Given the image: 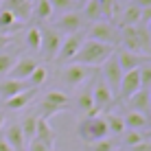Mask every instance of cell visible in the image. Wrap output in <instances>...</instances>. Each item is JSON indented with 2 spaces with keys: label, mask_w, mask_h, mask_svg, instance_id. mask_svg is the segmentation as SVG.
Segmentation results:
<instances>
[{
  "label": "cell",
  "mask_w": 151,
  "mask_h": 151,
  "mask_svg": "<svg viewBox=\"0 0 151 151\" xmlns=\"http://www.w3.org/2000/svg\"><path fill=\"white\" fill-rule=\"evenodd\" d=\"M114 53H116L114 46L101 44V42H94V40H86L72 61H75V64H81V66H88V68H96V66L105 64Z\"/></svg>",
  "instance_id": "cell-1"
},
{
  "label": "cell",
  "mask_w": 151,
  "mask_h": 151,
  "mask_svg": "<svg viewBox=\"0 0 151 151\" xmlns=\"http://www.w3.org/2000/svg\"><path fill=\"white\" fill-rule=\"evenodd\" d=\"M121 31V44L125 46V50H132V53H149L151 46V35L145 24H134V27H125L118 29Z\"/></svg>",
  "instance_id": "cell-2"
},
{
  "label": "cell",
  "mask_w": 151,
  "mask_h": 151,
  "mask_svg": "<svg viewBox=\"0 0 151 151\" xmlns=\"http://www.w3.org/2000/svg\"><path fill=\"white\" fill-rule=\"evenodd\" d=\"M79 136L86 145L99 142V140H105L110 136V129H107V123L103 118V114L99 116H86L79 123Z\"/></svg>",
  "instance_id": "cell-3"
},
{
  "label": "cell",
  "mask_w": 151,
  "mask_h": 151,
  "mask_svg": "<svg viewBox=\"0 0 151 151\" xmlns=\"http://www.w3.org/2000/svg\"><path fill=\"white\" fill-rule=\"evenodd\" d=\"M68 105H70V96L66 94V92H61V90H48L44 94V99H42V105H40V114H37V116L48 121L53 114L66 110Z\"/></svg>",
  "instance_id": "cell-4"
},
{
  "label": "cell",
  "mask_w": 151,
  "mask_h": 151,
  "mask_svg": "<svg viewBox=\"0 0 151 151\" xmlns=\"http://www.w3.org/2000/svg\"><path fill=\"white\" fill-rule=\"evenodd\" d=\"M88 37L94 42H101V44H107V46H116L121 42V31L110 20H99L88 29Z\"/></svg>",
  "instance_id": "cell-5"
},
{
  "label": "cell",
  "mask_w": 151,
  "mask_h": 151,
  "mask_svg": "<svg viewBox=\"0 0 151 151\" xmlns=\"http://www.w3.org/2000/svg\"><path fill=\"white\" fill-rule=\"evenodd\" d=\"M92 101H94V110H92L90 116H99V114H103L105 110H110L114 105V92L107 88V83L103 81L101 77L94 79V86H92Z\"/></svg>",
  "instance_id": "cell-6"
},
{
  "label": "cell",
  "mask_w": 151,
  "mask_h": 151,
  "mask_svg": "<svg viewBox=\"0 0 151 151\" xmlns=\"http://www.w3.org/2000/svg\"><path fill=\"white\" fill-rule=\"evenodd\" d=\"M92 75H94V68H88V66L70 61V64H66L64 70H61V81H64L68 88H79V86L90 81Z\"/></svg>",
  "instance_id": "cell-7"
},
{
  "label": "cell",
  "mask_w": 151,
  "mask_h": 151,
  "mask_svg": "<svg viewBox=\"0 0 151 151\" xmlns=\"http://www.w3.org/2000/svg\"><path fill=\"white\" fill-rule=\"evenodd\" d=\"M61 40H64V37H61L53 27H44V29H42V46H40V50H42V55H44L46 61L57 59Z\"/></svg>",
  "instance_id": "cell-8"
},
{
  "label": "cell",
  "mask_w": 151,
  "mask_h": 151,
  "mask_svg": "<svg viewBox=\"0 0 151 151\" xmlns=\"http://www.w3.org/2000/svg\"><path fill=\"white\" fill-rule=\"evenodd\" d=\"M86 42V33H72V35H66L61 40V46H59V53H57V61H64V64H70L75 59V55L79 53L81 44Z\"/></svg>",
  "instance_id": "cell-9"
},
{
  "label": "cell",
  "mask_w": 151,
  "mask_h": 151,
  "mask_svg": "<svg viewBox=\"0 0 151 151\" xmlns=\"http://www.w3.org/2000/svg\"><path fill=\"white\" fill-rule=\"evenodd\" d=\"M103 72H101V79L107 83V88L114 92V96L118 94V88H121V81H123V75L125 72L121 70V66H118V59H116V53H114L110 59L105 61V64L101 66Z\"/></svg>",
  "instance_id": "cell-10"
},
{
  "label": "cell",
  "mask_w": 151,
  "mask_h": 151,
  "mask_svg": "<svg viewBox=\"0 0 151 151\" xmlns=\"http://www.w3.org/2000/svg\"><path fill=\"white\" fill-rule=\"evenodd\" d=\"M83 27V18L79 11H66L57 18L55 22V31L59 35H72V33H79Z\"/></svg>",
  "instance_id": "cell-11"
},
{
  "label": "cell",
  "mask_w": 151,
  "mask_h": 151,
  "mask_svg": "<svg viewBox=\"0 0 151 151\" xmlns=\"http://www.w3.org/2000/svg\"><path fill=\"white\" fill-rule=\"evenodd\" d=\"M0 9H7L9 13H13L15 20L27 22V20H31V13H33V0H2Z\"/></svg>",
  "instance_id": "cell-12"
},
{
  "label": "cell",
  "mask_w": 151,
  "mask_h": 151,
  "mask_svg": "<svg viewBox=\"0 0 151 151\" xmlns=\"http://www.w3.org/2000/svg\"><path fill=\"white\" fill-rule=\"evenodd\" d=\"M37 59L35 57H20L18 61L13 64V68L9 70V79H15V81H27L31 77V72L37 68Z\"/></svg>",
  "instance_id": "cell-13"
},
{
  "label": "cell",
  "mask_w": 151,
  "mask_h": 151,
  "mask_svg": "<svg viewBox=\"0 0 151 151\" xmlns=\"http://www.w3.org/2000/svg\"><path fill=\"white\" fill-rule=\"evenodd\" d=\"M116 59H118V66H121L123 72H129V70H138L142 64H147L149 57L142 55V53H132V50H118L116 53Z\"/></svg>",
  "instance_id": "cell-14"
},
{
  "label": "cell",
  "mask_w": 151,
  "mask_h": 151,
  "mask_svg": "<svg viewBox=\"0 0 151 151\" xmlns=\"http://www.w3.org/2000/svg\"><path fill=\"white\" fill-rule=\"evenodd\" d=\"M140 90V77H138V70H129L123 75V81H121V88H118V99L121 101H127L132 94H136Z\"/></svg>",
  "instance_id": "cell-15"
},
{
  "label": "cell",
  "mask_w": 151,
  "mask_h": 151,
  "mask_svg": "<svg viewBox=\"0 0 151 151\" xmlns=\"http://www.w3.org/2000/svg\"><path fill=\"white\" fill-rule=\"evenodd\" d=\"M129 103V110L132 112H138V114H145L147 118H151V105H149V90H138L136 94H132L127 99Z\"/></svg>",
  "instance_id": "cell-16"
},
{
  "label": "cell",
  "mask_w": 151,
  "mask_h": 151,
  "mask_svg": "<svg viewBox=\"0 0 151 151\" xmlns=\"http://www.w3.org/2000/svg\"><path fill=\"white\" fill-rule=\"evenodd\" d=\"M35 94H37V92H35L33 88H27V90H22L20 94H15V96H11V99H7V101H4V107H7V110H11V112L24 110V107H27L29 103L35 99Z\"/></svg>",
  "instance_id": "cell-17"
},
{
  "label": "cell",
  "mask_w": 151,
  "mask_h": 151,
  "mask_svg": "<svg viewBox=\"0 0 151 151\" xmlns=\"http://www.w3.org/2000/svg\"><path fill=\"white\" fill-rule=\"evenodd\" d=\"M4 140L9 142V147L13 151H27V142H24L22 129H20V123H11L4 132Z\"/></svg>",
  "instance_id": "cell-18"
},
{
  "label": "cell",
  "mask_w": 151,
  "mask_h": 151,
  "mask_svg": "<svg viewBox=\"0 0 151 151\" xmlns=\"http://www.w3.org/2000/svg\"><path fill=\"white\" fill-rule=\"evenodd\" d=\"M33 140H40V142L46 145L48 149L55 145V132H53V127L48 125L46 118H40L37 116V129H35V138Z\"/></svg>",
  "instance_id": "cell-19"
},
{
  "label": "cell",
  "mask_w": 151,
  "mask_h": 151,
  "mask_svg": "<svg viewBox=\"0 0 151 151\" xmlns=\"http://www.w3.org/2000/svg\"><path fill=\"white\" fill-rule=\"evenodd\" d=\"M118 24H121V29L140 24V7L138 4H134V2L127 4V7L121 11V15H118Z\"/></svg>",
  "instance_id": "cell-20"
},
{
  "label": "cell",
  "mask_w": 151,
  "mask_h": 151,
  "mask_svg": "<svg viewBox=\"0 0 151 151\" xmlns=\"http://www.w3.org/2000/svg\"><path fill=\"white\" fill-rule=\"evenodd\" d=\"M123 121H125V127H127V129H136V132H140V129H147L149 125H151V118H147L145 114L132 112V110L125 112Z\"/></svg>",
  "instance_id": "cell-21"
},
{
  "label": "cell",
  "mask_w": 151,
  "mask_h": 151,
  "mask_svg": "<svg viewBox=\"0 0 151 151\" xmlns=\"http://www.w3.org/2000/svg\"><path fill=\"white\" fill-rule=\"evenodd\" d=\"M27 81H15V79H4L0 81V96L7 101V99H11L15 94H20L22 90H27Z\"/></svg>",
  "instance_id": "cell-22"
},
{
  "label": "cell",
  "mask_w": 151,
  "mask_h": 151,
  "mask_svg": "<svg viewBox=\"0 0 151 151\" xmlns=\"http://www.w3.org/2000/svg\"><path fill=\"white\" fill-rule=\"evenodd\" d=\"M77 107L86 114V116H90L92 110H94V101H92V86H88L86 90H81L79 94H77Z\"/></svg>",
  "instance_id": "cell-23"
},
{
  "label": "cell",
  "mask_w": 151,
  "mask_h": 151,
  "mask_svg": "<svg viewBox=\"0 0 151 151\" xmlns=\"http://www.w3.org/2000/svg\"><path fill=\"white\" fill-rule=\"evenodd\" d=\"M103 118H105V123H107V129H110V134L123 136V132L127 129V127H125V121H123V116H121V114L107 112V114H103Z\"/></svg>",
  "instance_id": "cell-24"
},
{
  "label": "cell",
  "mask_w": 151,
  "mask_h": 151,
  "mask_svg": "<svg viewBox=\"0 0 151 151\" xmlns=\"http://www.w3.org/2000/svg\"><path fill=\"white\" fill-rule=\"evenodd\" d=\"M50 15H53V7H50L48 0H35L33 2V13H31V18L44 22V20H48Z\"/></svg>",
  "instance_id": "cell-25"
},
{
  "label": "cell",
  "mask_w": 151,
  "mask_h": 151,
  "mask_svg": "<svg viewBox=\"0 0 151 151\" xmlns=\"http://www.w3.org/2000/svg\"><path fill=\"white\" fill-rule=\"evenodd\" d=\"M20 129H22V136H24V142H31L35 138V129H37V116L35 114H29L22 123H20Z\"/></svg>",
  "instance_id": "cell-26"
},
{
  "label": "cell",
  "mask_w": 151,
  "mask_h": 151,
  "mask_svg": "<svg viewBox=\"0 0 151 151\" xmlns=\"http://www.w3.org/2000/svg\"><path fill=\"white\" fill-rule=\"evenodd\" d=\"M103 15V9L99 4V0H90L88 4H83V11H81V18L83 20H90V22H99Z\"/></svg>",
  "instance_id": "cell-27"
},
{
  "label": "cell",
  "mask_w": 151,
  "mask_h": 151,
  "mask_svg": "<svg viewBox=\"0 0 151 151\" xmlns=\"http://www.w3.org/2000/svg\"><path fill=\"white\" fill-rule=\"evenodd\" d=\"M46 79H48V70H46L44 66L40 64L37 68L31 72V77L27 79V86H29V88H33V90H37L40 86H44V83H46Z\"/></svg>",
  "instance_id": "cell-28"
},
{
  "label": "cell",
  "mask_w": 151,
  "mask_h": 151,
  "mask_svg": "<svg viewBox=\"0 0 151 151\" xmlns=\"http://www.w3.org/2000/svg\"><path fill=\"white\" fill-rule=\"evenodd\" d=\"M24 40H27V46L31 50H40V46H42V29L40 27H29Z\"/></svg>",
  "instance_id": "cell-29"
},
{
  "label": "cell",
  "mask_w": 151,
  "mask_h": 151,
  "mask_svg": "<svg viewBox=\"0 0 151 151\" xmlns=\"http://www.w3.org/2000/svg\"><path fill=\"white\" fill-rule=\"evenodd\" d=\"M123 142L132 149V147H136V145L145 142V136H142V132H136V129H125L123 132Z\"/></svg>",
  "instance_id": "cell-30"
},
{
  "label": "cell",
  "mask_w": 151,
  "mask_h": 151,
  "mask_svg": "<svg viewBox=\"0 0 151 151\" xmlns=\"http://www.w3.org/2000/svg\"><path fill=\"white\" fill-rule=\"evenodd\" d=\"M138 77H140V90H151V64L140 66Z\"/></svg>",
  "instance_id": "cell-31"
},
{
  "label": "cell",
  "mask_w": 151,
  "mask_h": 151,
  "mask_svg": "<svg viewBox=\"0 0 151 151\" xmlns=\"http://www.w3.org/2000/svg\"><path fill=\"white\" fill-rule=\"evenodd\" d=\"M15 22H18V20L13 18V13H9L7 9H0V33H4V31L13 29Z\"/></svg>",
  "instance_id": "cell-32"
},
{
  "label": "cell",
  "mask_w": 151,
  "mask_h": 151,
  "mask_svg": "<svg viewBox=\"0 0 151 151\" xmlns=\"http://www.w3.org/2000/svg\"><path fill=\"white\" fill-rule=\"evenodd\" d=\"M48 2H50V7H53V11H61V13L75 11V7H77L75 0H48Z\"/></svg>",
  "instance_id": "cell-33"
},
{
  "label": "cell",
  "mask_w": 151,
  "mask_h": 151,
  "mask_svg": "<svg viewBox=\"0 0 151 151\" xmlns=\"http://www.w3.org/2000/svg\"><path fill=\"white\" fill-rule=\"evenodd\" d=\"M15 64V57L11 53H2L0 50V75H9V70L13 68Z\"/></svg>",
  "instance_id": "cell-34"
},
{
  "label": "cell",
  "mask_w": 151,
  "mask_h": 151,
  "mask_svg": "<svg viewBox=\"0 0 151 151\" xmlns=\"http://www.w3.org/2000/svg\"><path fill=\"white\" fill-rule=\"evenodd\" d=\"M114 149H118L116 142L110 140V138H105V140H99V142H92L88 151H114Z\"/></svg>",
  "instance_id": "cell-35"
},
{
  "label": "cell",
  "mask_w": 151,
  "mask_h": 151,
  "mask_svg": "<svg viewBox=\"0 0 151 151\" xmlns=\"http://www.w3.org/2000/svg\"><path fill=\"white\" fill-rule=\"evenodd\" d=\"M27 151H50L46 145H42L40 140H31V142L27 145Z\"/></svg>",
  "instance_id": "cell-36"
},
{
  "label": "cell",
  "mask_w": 151,
  "mask_h": 151,
  "mask_svg": "<svg viewBox=\"0 0 151 151\" xmlns=\"http://www.w3.org/2000/svg\"><path fill=\"white\" fill-rule=\"evenodd\" d=\"M147 22H151V7L140 9V24H147Z\"/></svg>",
  "instance_id": "cell-37"
},
{
  "label": "cell",
  "mask_w": 151,
  "mask_h": 151,
  "mask_svg": "<svg viewBox=\"0 0 151 151\" xmlns=\"http://www.w3.org/2000/svg\"><path fill=\"white\" fill-rule=\"evenodd\" d=\"M129 151H151V145H147V142H140V145H136V147H132Z\"/></svg>",
  "instance_id": "cell-38"
},
{
  "label": "cell",
  "mask_w": 151,
  "mask_h": 151,
  "mask_svg": "<svg viewBox=\"0 0 151 151\" xmlns=\"http://www.w3.org/2000/svg\"><path fill=\"white\" fill-rule=\"evenodd\" d=\"M134 4H138L140 9H147V7H151V0H136Z\"/></svg>",
  "instance_id": "cell-39"
},
{
  "label": "cell",
  "mask_w": 151,
  "mask_h": 151,
  "mask_svg": "<svg viewBox=\"0 0 151 151\" xmlns=\"http://www.w3.org/2000/svg\"><path fill=\"white\" fill-rule=\"evenodd\" d=\"M0 151H13L11 147H9V142L4 138H0Z\"/></svg>",
  "instance_id": "cell-40"
},
{
  "label": "cell",
  "mask_w": 151,
  "mask_h": 151,
  "mask_svg": "<svg viewBox=\"0 0 151 151\" xmlns=\"http://www.w3.org/2000/svg\"><path fill=\"white\" fill-rule=\"evenodd\" d=\"M75 2H77V4H81V7H83V4H88L90 0H75Z\"/></svg>",
  "instance_id": "cell-41"
},
{
  "label": "cell",
  "mask_w": 151,
  "mask_h": 151,
  "mask_svg": "<svg viewBox=\"0 0 151 151\" xmlns=\"http://www.w3.org/2000/svg\"><path fill=\"white\" fill-rule=\"evenodd\" d=\"M2 125H4V114L0 112V127H2Z\"/></svg>",
  "instance_id": "cell-42"
},
{
  "label": "cell",
  "mask_w": 151,
  "mask_h": 151,
  "mask_svg": "<svg viewBox=\"0 0 151 151\" xmlns=\"http://www.w3.org/2000/svg\"><path fill=\"white\" fill-rule=\"evenodd\" d=\"M145 27H147V31H149V35H151V22H147V24H145Z\"/></svg>",
  "instance_id": "cell-43"
},
{
  "label": "cell",
  "mask_w": 151,
  "mask_h": 151,
  "mask_svg": "<svg viewBox=\"0 0 151 151\" xmlns=\"http://www.w3.org/2000/svg\"><path fill=\"white\" fill-rule=\"evenodd\" d=\"M149 105H151V90H149Z\"/></svg>",
  "instance_id": "cell-44"
},
{
  "label": "cell",
  "mask_w": 151,
  "mask_h": 151,
  "mask_svg": "<svg viewBox=\"0 0 151 151\" xmlns=\"http://www.w3.org/2000/svg\"><path fill=\"white\" fill-rule=\"evenodd\" d=\"M114 151H129V149H114Z\"/></svg>",
  "instance_id": "cell-45"
},
{
  "label": "cell",
  "mask_w": 151,
  "mask_h": 151,
  "mask_svg": "<svg viewBox=\"0 0 151 151\" xmlns=\"http://www.w3.org/2000/svg\"><path fill=\"white\" fill-rule=\"evenodd\" d=\"M149 53H151V46H149Z\"/></svg>",
  "instance_id": "cell-46"
},
{
  "label": "cell",
  "mask_w": 151,
  "mask_h": 151,
  "mask_svg": "<svg viewBox=\"0 0 151 151\" xmlns=\"http://www.w3.org/2000/svg\"><path fill=\"white\" fill-rule=\"evenodd\" d=\"M0 4H2V0H0Z\"/></svg>",
  "instance_id": "cell-47"
},
{
  "label": "cell",
  "mask_w": 151,
  "mask_h": 151,
  "mask_svg": "<svg viewBox=\"0 0 151 151\" xmlns=\"http://www.w3.org/2000/svg\"><path fill=\"white\" fill-rule=\"evenodd\" d=\"M116 2H118V0H116Z\"/></svg>",
  "instance_id": "cell-48"
}]
</instances>
